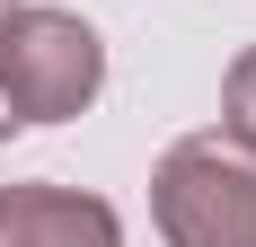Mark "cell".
I'll return each mask as SVG.
<instances>
[{
    "label": "cell",
    "mask_w": 256,
    "mask_h": 247,
    "mask_svg": "<svg viewBox=\"0 0 256 247\" xmlns=\"http://www.w3.org/2000/svg\"><path fill=\"white\" fill-rule=\"evenodd\" d=\"M0 18H9V0H0Z\"/></svg>",
    "instance_id": "8992f818"
},
{
    "label": "cell",
    "mask_w": 256,
    "mask_h": 247,
    "mask_svg": "<svg viewBox=\"0 0 256 247\" xmlns=\"http://www.w3.org/2000/svg\"><path fill=\"white\" fill-rule=\"evenodd\" d=\"M0 247H124V221L80 186H0Z\"/></svg>",
    "instance_id": "3957f363"
},
{
    "label": "cell",
    "mask_w": 256,
    "mask_h": 247,
    "mask_svg": "<svg viewBox=\"0 0 256 247\" xmlns=\"http://www.w3.org/2000/svg\"><path fill=\"white\" fill-rule=\"evenodd\" d=\"M0 88L18 106V124H62L106 88V44L98 26L71 9H18L0 18Z\"/></svg>",
    "instance_id": "7a4b0ae2"
},
{
    "label": "cell",
    "mask_w": 256,
    "mask_h": 247,
    "mask_svg": "<svg viewBox=\"0 0 256 247\" xmlns=\"http://www.w3.org/2000/svg\"><path fill=\"white\" fill-rule=\"evenodd\" d=\"M9 132H18V106H9V88H0V142H9Z\"/></svg>",
    "instance_id": "5b68a950"
},
{
    "label": "cell",
    "mask_w": 256,
    "mask_h": 247,
    "mask_svg": "<svg viewBox=\"0 0 256 247\" xmlns=\"http://www.w3.org/2000/svg\"><path fill=\"white\" fill-rule=\"evenodd\" d=\"M221 132H230L238 150H256V44L230 62V80H221Z\"/></svg>",
    "instance_id": "277c9868"
},
{
    "label": "cell",
    "mask_w": 256,
    "mask_h": 247,
    "mask_svg": "<svg viewBox=\"0 0 256 247\" xmlns=\"http://www.w3.org/2000/svg\"><path fill=\"white\" fill-rule=\"evenodd\" d=\"M150 212L168 247H256V150L194 132L150 168Z\"/></svg>",
    "instance_id": "6da1fadb"
}]
</instances>
